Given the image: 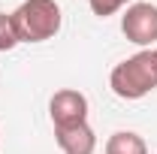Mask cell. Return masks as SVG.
Returning <instances> with one entry per match:
<instances>
[{"label":"cell","mask_w":157,"mask_h":154,"mask_svg":"<svg viewBox=\"0 0 157 154\" xmlns=\"http://www.w3.org/2000/svg\"><path fill=\"white\" fill-rule=\"evenodd\" d=\"M106 154H148V145H145V139L139 133H133V130H118V133L109 136Z\"/></svg>","instance_id":"8992f818"},{"label":"cell","mask_w":157,"mask_h":154,"mask_svg":"<svg viewBox=\"0 0 157 154\" xmlns=\"http://www.w3.org/2000/svg\"><path fill=\"white\" fill-rule=\"evenodd\" d=\"M121 30L133 45L157 42V6L154 3H130L121 15Z\"/></svg>","instance_id":"3957f363"},{"label":"cell","mask_w":157,"mask_h":154,"mask_svg":"<svg viewBox=\"0 0 157 154\" xmlns=\"http://www.w3.org/2000/svg\"><path fill=\"white\" fill-rule=\"evenodd\" d=\"M48 115H52L55 130L85 124L88 121V97L82 91H76V88H63L48 100Z\"/></svg>","instance_id":"277c9868"},{"label":"cell","mask_w":157,"mask_h":154,"mask_svg":"<svg viewBox=\"0 0 157 154\" xmlns=\"http://www.w3.org/2000/svg\"><path fill=\"white\" fill-rule=\"evenodd\" d=\"M154 52H157V48H154Z\"/></svg>","instance_id":"9c48e42d"},{"label":"cell","mask_w":157,"mask_h":154,"mask_svg":"<svg viewBox=\"0 0 157 154\" xmlns=\"http://www.w3.org/2000/svg\"><path fill=\"white\" fill-rule=\"evenodd\" d=\"M109 88L121 100H142L157 88V52L142 48L109 73Z\"/></svg>","instance_id":"6da1fadb"},{"label":"cell","mask_w":157,"mask_h":154,"mask_svg":"<svg viewBox=\"0 0 157 154\" xmlns=\"http://www.w3.org/2000/svg\"><path fill=\"white\" fill-rule=\"evenodd\" d=\"M130 0H88V6H91V12L100 15V18H109V15H115L118 9H124Z\"/></svg>","instance_id":"ba28073f"},{"label":"cell","mask_w":157,"mask_h":154,"mask_svg":"<svg viewBox=\"0 0 157 154\" xmlns=\"http://www.w3.org/2000/svg\"><path fill=\"white\" fill-rule=\"evenodd\" d=\"M15 45H18V33H15L12 15L0 12V52H12Z\"/></svg>","instance_id":"52a82bcc"},{"label":"cell","mask_w":157,"mask_h":154,"mask_svg":"<svg viewBox=\"0 0 157 154\" xmlns=\"http://www.w3.org/2000/svg\"><path fill=\"white\" fill-rule=\"evenodd\" d=\"M9 15H12V24H15L18 42H45L63 24L58 0H24Z\"/></svg>","instance_id":"7a4b0ae2"},{"label":"cell","mask_w":157,"mask_h":154,"mask_svg":"<svg viewBox=\"0 0 157 154\" xmlns=\"http://www.w3.org/2000/svg\"><path fill=\"white\" fill-rule=\"evenodd\" d=\"M55 139H58L60 151L63 154H94L97 148V136L91 130V124H76V127H60L55 130Z\"/></svg>","instance_id":"5b68a950"}]
</instances>
